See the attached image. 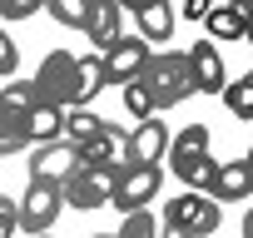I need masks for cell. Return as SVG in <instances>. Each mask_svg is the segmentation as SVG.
<instances>
[{
  "label": "cell",
  "mask_w": 253,
  "mask_h": 238,
  "mask_svg": "<svg viewBox=\"0 0 253 238\" xmlns=\"http://www.w3.org/2000/svg\"><path fill=\"white\" fill-rule=\"evenodd\" d=\"M25 134H30V144H55V139H65V109L35 104V109L25 114Z\"/></svg>",
  "instance_id": "16"
},
{
  "label": "cell",
  "mask_w": 253,
  "mask_h": 238,
  "mask_svg": "<svg viewBox=\"0 0 253 238\" xmlns=\"http://www.w3.org/2000/svg\"><path fill=\"white\" fill-rule=\"evenodd\" d=\"M223 104L233 109V119H253V70H243L238 79H228Z\"/></svg>",
  "instance_id": "21"
},
{
  "label": "cell",
  "mask_w": 253,
  "mask_h": 238,
  "mask_svg": "<svg viewBox=\"0 0 253 238\" xmlns=\"http://www.w3.org/2000/svg\"><path fill=\"white\" fill-rule=\"evenodd\" d=\"M60 208H65V189L50 184V179H30V189L20 194V228L35 233V238H45L50 223L60 218Z\"/></svg>",
  "instance_id": "6"
},
{
  "label": "cell",
  "mask_w": 253,
  "mask_h": 238,
  "mask_svg": "<svg viewBox=\"0 0 253 238\" xmlns=\"http://www.w3.org/2000/svg\"><path fill=\"white\" fill-rule=\"evenodd\" d=\"M159 238H184V233H169V228H159Z\"/></svg>",
  "instance_id": "32"
},
{
  "label": "cell",
  "mask_w": 253,
  "mask_h": 238,
  "mask_svg": "<svg viewBox=\"0 0 253 238\" xmlns=\"http://www.w3.org/2000/svg\"><path fill=\"white\" fill-rule=\"evenodd\" d=\"M149 55H154V50H149L139 35H124V40L104 55V75H109V84H119V89H124V84H134V79L144 75Z\"/></svg>",
  "instance_id": "8"
},
{
  "label": "cell",
  "mask_w": 253,
  "mask_h": 238,
  "mask_svg": "<svg viewBox=\"0 0 253 238\" xmlns=\"http://www.w3.org/2000/svg\"><path fill=\"white\" fill-rule=\"evenodd\" d=\"M119 179H124V169H109V164H80L60 189H65V203L70 208H99V203H109L114 198V189H119Z\"/></svg>",
  "instance_id": "5"
},
{
  "label": "cell",
  "mask_w": 253,
  "mask_h": 238,
  "mask_svg": "<svg viewBox=\"0 0 253 238\" xmlns=\"http://www.w3.org/2000/svg\"><path fill=\"white\" fill-rule=\"evenodd\" d=\"M238 10H243V25H248V30H243V45H253V0H243Z\"/></svg>",
  "instance_id": "30"
},
{
  "label": "cell",
  "mask_w": 253,
  "mask_h": 238,
  "mask_svg": "<svg viewBox=\"0 0 253 238\" xmlns=\"http://www.w3.org/2000/svg\"><path fill=\"white\" fill-rule=\"evenodd\" d=\"M89 10H94V0H50V20L75 25V30H89Z\"/></svg>",
  "instance_id": "22"
},
{
  "label": "cell",
  "mask_w": 253,
  "mask_h": 238,
  "mask_svg": "<svg viewBox=\"0 0 253 238\" xmlns=\"http://www.w3.org/2000/svg\"><path fill=\"white\" fill-rule=\"evenodd\" d=\"M30 15H40L35 0H15V5H10V0H0V20H30Z\"/></svg>",
  "instance_id": "28"
},
{
  "label": "cell",
  "mask_w": 253,
  "mask_h": 238,
  "mask_svg": "<svg viewBox=\"0 0 253 238\" xmlns=\"http://www.w3.org/2000/svg\"><path fill=\"white\" fill-rule=\"evenodd\" d=\"M248 169H253V149H248Z\"/></svg>",
  "instance_id": "34"
},
{
  "label": "cell",
  "mask_w": 253,
  "mask_h": 238,
  "mask_svg": "<svg viewBox=\"0 0 253 238\" xmlns=\"http://www.w3.org/2000/svg\"><path fill=\"white\" fill-rule=\"evenodd\" d=\"M109 84V75H104V55H80V104H89L94 109V94Z\"/></svg>",
  "instance_id": "20"
},
{
  "label": "cell",
  "mask_w": 253,
  "mask_h": 238,
  "mask_svg": "<svg viewBox=\"0 0 253 238\" xmlns=\"http://www.w3.org/2000/svg\"><path fill=\"white\" fill-rule=\"evenodd\" d=\"M45 238H50V233H45Z\"/></svg>",
  "instance_id": "35"
},
{
  "label": "cell",
  "mask_w": 253,
  "mask_h": 238,
  "mask_svg": "<svg viewBox=\"0 0 253 238\" xmlns=\"http://www.w3.org/2000/svg\"><path fill=\"white\" fill-rule=\"evenodd\" d=\"M159 184H164V174H159V164L154 169H124V179H119V189H114V208L119 213H139L154 194H159Z\"/></svg>",
  "instance_id": "11"
},
{
  "label": "cell",
  "mask_w": 253,
  "mask_h": 238,
  "mask_svg": "<svg viewBox=\"0 0 253 238\" xmlns=\"http://www.w3.org/2000/svg\"><path fill=\"white\" fill-rule=\"evenodd\" d=\"M75 169H80V149H75L70 139H55V144H35V154H30V179H50V184H65Z\"/></svg>",
  "instance_id": "10"
},
{
  "label": "cell",
  "mask_w": 253,
  "mask_h": 238,
  "mask_svg": "<svg viewBox=\"0 0 253 238\" xmlns=\"http://www.w3.org/2000/svg\"><path fill=\"white\" fill-rule=\"evenodd\" d=\"M99 129H104V119H99L89 104H75V109H65V139H70L75 149H80L84 139H94Z\"/></svg>",
  "instance_id": "17"
},
{
  "label": "cell",
  "mask_w": 253,
  "mask_h": 238,
  "mask_svg": "<svg viewBox=\"0 0 253 238\" xmlns=\"http://www.w3.org/2000/svg\"><path fill=\"white\" fill-rule=\"evenodd\" d=\"M0 99H5L15 114H30L35 109V84L30 79H5V84H0Z\"/></svg>",
  "instance_id": "25"
},
{
  "label": "cell",
  "mask_w": 253,
  "mask_h": 238,
  "mask_svg": "<svg viewBox=\"0 0 253 238\" xmlns=\"http://www.w3.org/2000/svg\"><path fill=\"white\" fill-rule=\"evenodd\" d=\"M139 84L149 89L154 109H174L189 94H199L194 89V70H189V50H154L144 75H139Z\"/></svg>",
  "instance_id": "1"
},
{
  "label": "cell",
  "mask_w": 253,
  "mask_h": 238,
  "mask_svg": "<svg viewBox=\"0 0 253 238\" xmlns=\"http://www.w3.org/2000/svg\"><path fill=\"white\" fill-rule=\"evenodd\" d=\"M124 154H129V129H119V124H104L94 139L80 144V164H109V169H124Z\"/></svg>",
  "instance_id": "12"
},
{
  "label": "cell",
  "mask_w": 253,
  "mask_h": 238,
  "mask_svg": "<svg viewBox=\"0 0 253 238\" xmlns=\"http://www.w3.org/2000/svg\"><path fill=\"white\" fill-rule=\"evenodd\" d=\"M204 25H209V35H213V40H243V30H248L238 5H213Z\"/></svg>",
  "instance_id": "19"
},
{
  "label": "cell",
  "mask_w": 253,
  "mask_h": 238,
  "mask_svg": "<svg viewBox=\"0 0 253 238\" xmlns=\"http://www.w3.org/2000/svg\"><path fill=\"white\" fill-rule=\"evenodd\" d=\"M114 238H159V218H154L149 208L124 213V223H119V233H114Z\"/></svg>",
  "instance_id": "24"
},
{
  "label": "cell",
  "mask_w": 253,
  "mask_h": 238,
  "mask_svg": "<svg viewBox=\"0 0 253 238\" xmlns=\"http://www.w3.org/2000/svg\"><path fill=\"white\" fill-rule=\"evenodd\" d=\"M248 194H253V169H248V159H228V164H218V174H213V184H209V198L223 208V203L248 198Z\"/></svg>",
  "instance_id": "15"
},
{
  "label": "cell",
  "mask_w": 253,
  "mask_h": 238,
  "mask_svg": "<svg viewBox=\"0 0 253 238\" xmlns=\"http://www.w3.org/2000/svg\"><path fill=\"white\" fill-rule=\"evenodd\" d=\"M35 104H55V109H75L80 104V55L70 50H50L35 70Z\"/></svg>",
  "instance_id": "2"
},
{
  "label": "cell",
  "mask_w": 253,
  "mask_h": 238,
  "mask_svg": "<svg viewBox=\"0 0 253 238\" xmlns=\"http://www.w3.org/2000/svg\"><path fill=\"white\" fill-rule=\"evenodd\" d=\"M15 65H20V50H15L10 30L0 25V84H5V79H15Z\"/></svg>",
  "instance_id": "26"
},
{
  "label": "cell",
  "mask_w": 253,
  "mask_h": 238,
  "mask_svg": "<svg viewBox=\"0 0 253 238\" xmlns=\"http://www.w3.org/2000/svg\"><path fill=\"white\" fill-rule=\"evenodd\" d=\"M20 228V198H5L0 194V238H10Z\"/></svg>",
  "instance_id": "27"
},
{
  "label": "cell",
  "mask_w": 253,
  "mask_h": 238,
  "mask_svg": "<svg viewBox=\"0 0 253 238\" xmlns=\"http://www.w3.org/2000/svg\"><path fill=\"white\" fill-rule=\"evenodd\" d=\"M129 15L139 20V40H144L149 50H154L159 40H169V35H174V20H179V10L164 5V0H134Z\"/></svg>",
  "instance_id": "13"
},
{
  "label": "cell",
  "mask_w": 253,
  "mask_h": 238,
  "mask_svg": "<svg viewBox=\"0 0 253 238\" xmlns=\"http://www.w3.org/2000/svg\"><path fill=\"white\" fill-rule=\"evenodd\" d=\"M89 45L99 50V55H109L119 40H124V10L114 5V0H94V10H89Z\"/></svg>",
  "instance_id": "14"
},
{
  "label": "cell",
  "mask_w": 253,
  "mask_h": 238,
  "mask_svg": "<svg viewBox=\"0 0 253 238\" xmlns=\"http://www.w3.org/2000/svg\"><path fill=\"white\" fill-rule=\"evenodd\" d=\"M124 114L134 119V124H144V119H154V99H149V89L134 79V84H124Z\"/></svg>",
  "instance_id": "23"
},
{
  "label": "cell",
  "mask_w": 253,
  "mask_h": 238,
  "mask_svg": "<svg viewBox=\"0 0 253 238\" xmlns=\"http://www.w3.org/2000/svg\"><path fill=\"white\" fill-rule=\"evenodd\" d=\"M243 238H253V208L243 213Z\"/></svg>",
  "instance_id": "31"
},
{
  "label": "cell",
  "mask_w": 253,
  "mask_h": 238,
  "mask_svg": "<svg viewBox=\"0 0 253 238\" xmlns=\"http://www.w3.org/2000/svg\"><path fill=\"white\" fill-rule=\"evenodd\" d=\"M169 169H174L194 194H204V189L213 184L218 164L209 159V129H204V124H189V129H179V134L169 139Z\"/></svg>",
  "instance_id": "3"
},
{
  "label": "cell",
  "mask_w": 253,
  "mask_h": 238,
  "mask_svg": "<svg viewBox=\"0 0 253 238\" xmlns=\"http://www.w3.org/2000/svg\"><path fill=\"white\" fill-rule=\"evenodd\" d=\"M189 70H194V89H199V94H223V89H228L223 55L213 50V40H209V35L189 45Z\"/></svg>",
  "instance_id": "9"
},
{
  "label": "cell",
  "mask_w": 253,
  "mask_h": 238,
  "mask_svg": "<svg viewBox=\"0 0 253 238\" xmlns=\"http://www.w3.org/2000/svg\"><path fill=\"white\" fill-rule=\"evenodd\" d=\"M209 10H213V5H204V0H189V5H184L189 20H209Z\"/></svg>",
  "instance_id": "29"
},
{
  "label": "cell",
  "mask_w": 253,
  "mask_h": 238,
  "mask_svg": "<svg viewBox=\"0 0 253 238\" xmlns=\"http://www.w3.org/2000/svg\"><path fill=\"white\" fill-rule=\"evenodd\" d=\"M218 218H223V208L209 198V194H179V198H169L164 203V223L159 228H169V233H184V238H209L213 228H218Z\"/></svg>",
  "instance_id": "4"
},
{
  "label": "cell",
  "mask_w": 253,
  "mask_h": 238,
  "mask_svg": "<svg viewBox=\"0 0 253 238\" xmlns=\"http://www.w3.org/2000/svg\"><path fill=\"white\" fill-rule=\"evenodd\" d=\"M169 154V124L164 119H144V124L129 129V154H124V169H154Z\"/></svg>",
  "instance_id": "7"
},
{
  "label": "cell",
  "mask_w": 253,
  "mask_h": 238,
  "mask_svg": "<svg viewBox=\"0 0 253 238\" xmlns=\"http://www.w3.org/2000/svg\"><path fill=\"white\" fill-rule=\"evenodd\" d=\"M25 144H30V134H25V114H15L5 99H0V159L15 154V149H25Z\"/></svg>",
  "instance_id": "18"
},
{
  "label": "cell",
  "mask_w": 253,
  "mask_h": 238,
  "mask_svg": "<svg viewBox=\"0 0 253 238\" xmlns=\"http://www.w3.org/2000/svg\"><path fill=\"white\" fill-rule=\"evenodd\" d=\"M89 238H114V233H89Z\"/></svg>",
  "instance_id": "33"
}]
</instances>
